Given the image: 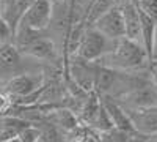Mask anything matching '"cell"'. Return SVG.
Listing matches in <instances>:
<instances>
[{"instance_id":"cell-1","label":"cell","mask_w":157,"mask_h":142,"mask_svg":"<svg viewBox=\"0 0 157 142\" xmlns=\"http://www.w3.org/2000/svg\"><path fill=\"white\" fill-rule=\"evenodd\" d=\"M101 65H105L109 68L124 71V70H137L145 67V63L149 62L143 46L134 40H129L126 36H121L115 40L113 47L110 52L102 55L99 60Z\"/></svg>"},{"instance_id":"cell-2","label":"cell","mask_w":157,"mask_h":142,"mask_svg":"<svg viewBox=\"0 0 157 142\" xmlns=\"http://www.w3.org/2000/svg\"><path fill=\"white\" fill-rule=\"evenodd\" d=\"M115 40H110L104 33L96 30L93 25H85L82 38L78 41L75 55L85 62H96L102 55L110 52Z\"/></svg>"},{"instance_id":"cell-3","label":"cell","mask_w":157,"mask_h":142,"mask_svg":"<svg viewBox=\"0 0 157 142\" xmlns=\"http://www.w3.org/2000/svg\"><path fill=\"white\" fill-rule=\"evenodd\" d=\"M52 18H54V5L50 0H33V3L25 10L17 25L43 32L50 25Z\"/></svg>"},{"instance_id":"cell-4","label":"cell","mask_w":157,"mask_h":142,"mask_svg":"<svg viewBox=\"0 0 157 142\" xmlns=\"http://www.w3.org/2000/svg\"><path fill=\"white\" fill-rule=\"evenodd\" d=\"M91 25L101 33H104L107 38H110V40H118V38L124 36V21H123V11L120 3L116 2Z\"/></svg>"},{"instance_id":"cell-5","label":"cell","mask_w":157,"mask_h":142,"mask_svg":"<svg viewBox=\"0 0 157 142\" xmlns=\"http://www.w3.org/2000/svg\"><path fill=\"white\" fill-rule=\"evenodd\" d=\"M19 52L30 55L39 60H49V62H55L57 59V47L55 43L47 36L39 35V32H36L30 40L22 44L19 47Z\"/></svg>"},{"instance_id":"cell-6","label":"cell","mask_w":157,"mask_h":142,"mask_svg":"<svg viewBox=\"0 0 157 142\" xmlns=\"http://www.w3.org/2000/svg\"><path fill=\"white\" fill-rule=\"evenodd\" d=\"M132 120L135 131L140 134H157V106L148 108H124Z\"/></svg>"},{"instance_id":"cell-7","label":"cell","mask_w":157,"mask_h":142,"mask_svg":"<svg viewBox=\"0 0 157 142\" xmlns=\"http://www.w3.org/2000/svg\"><path fill=\"white\" fill-rule=\"evenodd\" d=\"M123 103H126V108H148L157 106V88L154 84L148 82L140 87H135L129 92L118 96Z\"/></svg>"},{"instance_id":"cell-8","label":"cell","mask_w":157,"mask_h":142,"mask_svg":"<svg viewBox=\"0 0 157 142\" xmlns=\"http://www.w3.org/2000/svg\"><path fill=\"white\" fill-rule=\"evenodd\" d=\"M43 85L41 76H30V74H19L14 76L3 85V92L8 93L11 98H24L32 95L33 92Z\"/></svg>"},{"instance_id":"cell-9","label":"cell","mask_w":157,"mask_h":142,"mask_svg":"<svg viewBox=\"0 0 157 142\" xmlns=\"http://www.w3.org/2000/svg\"><path fill=\"white\" fill-rule=\"evenodd\" d=\"M101 103L102 106L105 108L109 117L113 123V128H116V130H121L127 134H132L135 133V128L132 125V120H130V117L127 115L126 109L120 104L118 101L113 99V96H109V95H102L101 96Z\"/></svg>"},{"instance_id":"cell-10","label":"cell","mask_w":157,"mask_h":142,"mask_svg":"<svg viewBox=\"0 0 157 142\" xmlns=\"http://www.w3.org/2000/svg\"><path fill=\"white\" fill-rule=\"evenodd\" d=\"M120 6H121V11H123V21H124V36L138 43L140 29H141L138 8L130 2V0H124L123 3H120Z\"/></svg>"},{"instance_id":"cell-11","label":"cell","mask_w":157,"mask_h":142,"mask_svg":"<svg viewBox=\"0 0 157 142\" xmlns=\"http://www.w3.org/2000/svg\"><path fill=\"white\" fill-rule=\"evenodd\" d=\"M32 3H33V0H2V3H0V13H2L6 24L10 25L13 35H14V30L17 27L22 14Z\"/></svg>"},{"instance_id":"cell-12","label":"cell","mask_w":157,"mask_h":142,"mask_svg":"<svg viewBox=\"0 0 157 142\" xmlns=\"http://www.w3.org/2000/svg\"><path fill=\"white\" fill-rule=\"evenodd\" d=\"M21 52L11 41L0 43V65L5 70H16L21 65Z\"/></svg>"},{"instance_id":"cell-13","label":"cell","mask_w":157,"mask_h":142,"mask_svg":"<svg viewBox=\"0 0 157 142\" xmlns=\"http://www.w3.org/2000/svg\"><path fill=\"white\" fill-rule=\"evenodd\" d=\"M118 0H91V3L83 16V22L85 25H91L101 14H104L107 10H110Z\"/></svg>"},{"instance_id":"cell-14","label":"cell","mask_w":157,"mask_h":142,"mask_svg":"<svg viewBox=\"0 0 157 142\" xmlns=\"http://www.w3.org/2000/svg\"><path fill=\"white\" fill-rule=\"evenodd\" d=\"M99 98H101V96H99ZM86 126H88V128H93L94 131H107V130H110V128H113V123H112V120H110V117H109L105 108L102 106V103L99 104L96 114L93 115V119L90 120V123H88Z\"/></svg>"},{"instance_id":"cell-15","label":"cell","mask_w":157,"mask_h":142,"mask_svg":"<svg viewBox=\"0 0 157 142\" xmlns=\"http://www.w3.org/2000/svg\"><path fill=\"white\" fill-rule=\"evenodd\" d=\"M130 2L157 24V0H130Z\"/></svg>"},{"instance_id":"cell-16","label":"cell","mask_w":157,"mask_h":142,"mask_svg":"<svg viewBox=\"0 0 157 142\" xmlns=\"http://www.w3.org/2000/svg\"><path fill=\"white\" fill-rule=\"evenodd\" d=\"M11 108H13L11 96L5 92H0V117H2V115H8Z\"/></svg>"},{"instance_id":"cell-17","label":"cell","mask_w":157,"mask_h":142,"mask_svg":"<svg viewBox=\"0 0 157 142\" xmlns=\"http://www.w3.org/2000/svg\"><path fill=\"white\" fill-rule=\"evenodd\" d=\"M11 38H13L11 29H10V25L6 24V21L3 19L2 13H0V43H3V41H10Z\"/></svg>"},{"instance_id":"cell-18","label":"cell","mask_w":157,"mask_h":142,"mask_svg":"<svg viewBox=\"0 0 157 142\" xmlns=\"http://www.w3.org/2000/svg\"><path fill=\"white\" fill-rule=\"evenodd\" d=\"M126 142H148V136L146 134H140V133H132V134H129Z\"/></svg>"},{"instance_id":"cell-19","label":"cell","mask_w":157,"mask_h":142,"mask_svg":"<svg viewBox=\"0 0 157 142\" xmlns=\"http://www.w3.org/2000/svg\"><path fill=\"white\" fill-rule=\"evenodd\" d=\"M6 142H21V140H19V139L16 137V139H11V140H6Z\"/></svg>"},{"instance_id":"cell-20","label":"cell","mask_w":157,"mask_h":142,"mask_svg":"<svg viewBox=\"0 0 157 142\" xmlns=\"http://www.w3.org/2000/svg\"><path fill=\"white\" fill-rule=\"evenodd\" d=\"M0 92H3V84L0 82Z\"/></svg>"},{"instance_id":"cell-21","label":"cell","mask_w":157,"mask_h":142,"mask_svg":"<svg viewBox=\"0 0 157 142\" xmlns=\"http://www.w3.org/2000/svg\"><path fill=\"white\" fill-rule=\"evenodd\" d=\"M38 142H41V140H39V139H38Z\"/></svg>"}]
</instances>
